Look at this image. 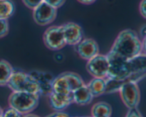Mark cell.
I'll return each instance as SVG.
<instances>
[{
    "label": "cell",
    "instance_id": "cell-1",
    "mask_svg": "<svg viewBox=\"0 0 146 117\" xmlns=\"http://www.w3.org/2000/svg\"><path fill=\"white\" fill-rule=\"evenodd\" d=\"M145 41L141 40L138 34L132 29H125L119 33L111 51L130 59L145 53Z\"/></svg>",
    "mask_w": 146,
    "mask_h": 117
},
{
    "label": "cell",
    "instance_id": "cell-2",
    "mask_svg": "<svg viewBox=\"0 0 146 117\" xmlns=\"http://www.w3.org/2000/svg\"><path fill=\"white\" fill-rule=\"evenodd\" d=\"M39 95L26 92H12L8 99L9 107L23 115L31 113L38 106Z\"/></svg>",
    "mask_w": 146,
    "mask_h": 117
},
{
    "label": "cell",
    "instance_id": "cell-3",
    "mask_svg": "<svg viewBox=\"0 0 146 117\" xmlns=\"http://www.w3.org/2000/svg\"><path fill=\"white\" fill-rule=\"evenodd\" d=\"M7 86L12 92H26L40 95L38 83L29 73L23 71L14 70Z\"/></svg>",
    "mask_w": 146,
    "mask_h": 117
},
{
    "label": "cell",
    "instance_id": "cell-4",
    "mask_svg": "<svg viewBox=\"0 0 146 117\" xmlns=\"http://www.w3.org/2000/svg\"><path fill=\"white\" fill-rule=\"evenodd\" d=\"M106 55L108 61V70L106 78L126 81L127 78L131 75L127 65L128 59L112 51H110Z\"/></svg>",
    "mask_w": 146,
    "mask_h": 117
},
{
    "label": "cell",
    "instance_id": "cell-5",
    "mask_svg": "<svg viewBox=\"0 0 146 117\" xmlns=\"http://www.w3.org/2000/svg\"><path fill=\"white\" fill-rule=\"evenodd\" d=\"M43 40L46 47L54 51H59L66 45L61 26L47 28L43 35Z\"/></svg>",
    "mask_w": 146,
    "mask_h": 117
},
{
    "label": "cell",
    "instance_id": "cell-6",
    "mask_svg": "<svg viewBox=\"0 0 146 117\" xmlns=\"http://www.w3.org/2000/svg\"><path fill=\"white\" fill-rule=\"evenodd\" d=\"M118 92L123 102L128 109L137 108L141 101V92L137 82H125Z\"/></svg>",
    "mask_w": 146,
    "mask_h": 117
},
{
    "label": "cell",
    "instance_id": "cell-7",
    "mask_svg": "<svg viewBox=\"0 0 146 117\" xmlns=\"http://www.w3.org/2000/svg\"><path fill=\"white\" fill-rule=\"evenodd\" d=\"M57 9L42 1L33 9V18L39 26H46L52 23L56 18Z\"/></svg>",
    "mask_w": 146,
    "mask_h": 117
},
{
    "label": "cell",
    "instance_id": "cell-8",
    "mask_svg": "<svg viewBox=\"0 0 146 117\" xmlns=\"http://www.w3.org/2000/svg\"><path fill=\"white\" fill-rule=\"evenodd\" d=\"M86 70L91 75L96 78H106L108 70V61L106 55L98 54L87 60Z\"/></svg>",
    "mask_w": 146,
    "mask_h": 117
},
{
    "label": "cell",
    "instance_id": "cell-9",
    "mask_svg": "<svg viewBox=\"0 0 146 117\" xmlns=\"http://www.w3.org/2000/svg\"><path fill=\"white\" fill-rule=\"evenodd\" d=\"M75 49L78 55L86 60H88L99 54L98 44L92 38H83L75 45Z\"/></svg>",
    "mask_w": 146,
    "mask_h": 117
},
{
    "label": "cell",
    "instance_id": "cell-10",
    "mask_svg": "<svg viewBox=\"0 0 146 117\" xmlns=\"http://www.w3.org/2000/svg\"><path fill=\"white\" fill-rule=\"evenodd\" d=\"M66 45H74L78 43L84 37V31L81 26L74 22H67L61 25Z\"/></svg>",
    "mask_w": 146,
    "mask_h": 117
},
{
    "label": "cell",
    "instance_id": "cell-11",
    "mask_svg": "<svg viewBox=\"0 0 146 117\" xmlns=\"http://www.w3.org/2000/svg\"><path fill=\"white\" fill-rule=\"evenodd\" d=\"M29 74L38 83L40 89V95L48 96L52 92L51 84L54 78L51 74L38 71H33Z\"/></svg>",
    "mask_w": 146,
    "mask_h": 117
},
{
    "label": "cell",
    "instance_id": "cell-12",
    "mask_svg": "<svg viewBox=\"0 0 146 117\" xmlns=\"http://www.w3.org/2000/svg\"><path fill=\"white\" fill-rule=\"evenodd\" d=\"M49 104L51 107L56 112H62L68 108L73 102L71 95H62L52 92L49 95Z\"/></svg>",
    "mask_w": 146,
    "mask_h": 117
},
{
    "label": "cell",
    "instance_id": "cell-13",
    "mask_svg": "<svg viewBox=\"0 0 146 117\" xmlns=\"http://www.w3.org/2000/svg\"><path fill=\"white\" fill-rule=\"evenodd\" d=\"M73 102L80 106H85L89 105L94 99L92 94L86 85L78 88L71 93Z\"/></svg>",
    "mask_w": 146,
    "mask_h": 117
},
{
    "label": "cell",
    "instance_id": "cell-14",
    "mask_svg": "<svg viewBox=\"0 0 146 117\" xmlns=\"http://www.w3.org/2000/svg\"><path fill=\"white\" fill-rule=\"evenodd\" d=\"M52 92L62 95H71L72 93L71 87L68 80L63 73L54 78L51 84Z\"/></svg>",
    "mask_w": 146,
    "mask_h": 117
},
{
    "label": "cell",
    "instance_id": "cell-15",
    "mask_svg": "<svg viewBox=\"0 0 146 117\" xmlns=\"http://www.w3.org/2000/svg\"><path fill=\"white\" fill-rule=\"evenodd\" d=\"M127 65L131 75L139 72H146L145 53H141L133 58L128 59Z\"/></svg>",
    "mask_w": 146,
    "mask_h": 117
},
{
    "label": "cell",
    "instance_id": "cell-16",
    "mask_svg": "<svg viewBox=\"0 0 146 117\" xmlns=\"http://www.w3.org/2000/svg\"><path fill=\"white\" fill-rule=\"evenodd\" d=\"M90 92L94 97H98L104 95L106 92V78H94L86 85Z\"/></svg>",
    "mask_w": 146,
    "mask_h": 117
},
{
    "label": "cell",
    "instance_id": "cell-17",
    "mask_svg": "<svg viewBox=\"0 0 146 117\" xmlns=\"http://www.w3.org/2000/svg\"><path fill=\"white\" fill-rule=\"evenodd\" d=\"M112 108L111 105L105 102H98L91 108L92 117H111Z\"/></svg>",
    "mask_w": 146,
    "mask_h": 117
},
{
    "label": "cell",
    "instance_id": "cell-18",
    "mask_svg": "<svg viewBox=\"0 0 146 117\" xmlns=\"http://www.w3.org/2000/svg\"><path fill=\"white\" fill-rule=\"evenodd\" d=\"M14 69L5 60H0V87L7 86Z\"/></svg>",
    "mask_w": 146,
    "mask_h": 117
},
{
    "label": "cell",
    "instance_id": "cell-19",
    "mask_svg": "<svg viewBox=\"0 0 146 117\" xmlns=\"http://www.w3.org/2000/svg\"><path fill=\"white\" fill-rule=\"evenodd\" d=\"M15 12V4L12 0H0V18L7 20Z\"/></svg>",
    "mask_w": 146,
    "mask_h": 117
},
{
    "label": "cell",
    "instance_id": "cell-20",
    "mask_svg": "<svg viewBox=\"0 0 146 117\" xmlns=\"http://www.w3.org/2000/svg\"><path fill=\"white\" fill-rule=\"evenodd\" d=\"M66 78L68 80V82L70 84V86L71 87L72 92L76 90L78 88L84 86L86 85L85 82H84V80L82 79L81 76L78 74L74 72H63Z\"/></svg>",
    "mask_w": 146,
    "mask_h": 117
},
{
    "label": "cell",
    "instance_id": "cell-21",
    "mask_svg": "<svg viewBox=\"0 0 146 117\" xmlns=\"http://www.w3.org/2000/svg\"><path fill=\"white\" fill-rule=\"evenodd\" d=\"M1 117H24V115L11 107L3 111Z\"/></svg>",
    "mask_w": 146,
    "mask_h": 117
},
{
    "label": "cell",
    "instance_id": "cell-22",
    "mask_svg": "<svg viewBox=\"0 0 146 117\" xmlns=\"http://www.w3.org/2000/svg\"><path fill=\"white\" fill-rule=\"evenodd\" d=\"M9 27L8 21L6 19L0 18V38L6 36L8 34Z\"/></svg>",
    "mask_w": 146,
    "mask_h": 117
},
{
    "label": "cell",
    "instance_id": "cell-23",
    "mask_svg": "<svg viewBox=\"0 0 146 117\" xmlns=\"http://www.w3.org/2000/svg\"><path fill=\"white\" fill-rule=\"evenodd\" d=\"M22 1L28 8L34 9L37 6H38L42 2L43 0H22Z\"/></svg>",
    "mask_w": 146,
    "mask_h": 117
},
{
    "label": "cell",
    "instance_id": "cell-24",
    "mask_svg": "<svg viewBox=\"0 0 146 117\" xmlns=\"http://www.w3.org/2000/svg\"><path fill=\"white\" fill-rule=\"evenodd\" d=\"M43 1L47 3L54 8L58 9L63 6V4L65 3L66 0H43Z\"/></svg>",
    "mask_w": 146,
    "mask_h": 117
},
{
    "label": "cell",
    "instance_id": "cell-25",
    "mask_svg": "<svg viewBox=\"0 0 146 117\" xmlns=\"http://www.w3.org/2000/svg\"><path fill=\"white\" fill-rule=\"evenodd\" d=\"M125 117H142V116L137 108H133V109H129Z\"/></svg>",
    "mask_w": 146,
    "mask_h": 117
},
{
    "label": "cell",
    "instance_id": "cell-26",
    "mask_svg": "<svg viewBox=\"0 0 146 117\" xmlns=\"http://www.w3.org/2000/svg\"><path fill=\"white\" fill-rule=\"evenodd\" d=\"M146 0H141L139 4V11L141 15L144 18H146Z\"/></svg>",
    "mask_w": 146,
    "mask_h": 117
},
{
    "label": "cell",
    "instance_id": "cell-27",
    "mask_svg": "<svg viewBox=\"0 0 146 117\" xmlns=\"http://www.w3.org/2000/svg\"><path fill=\"white\" fill-rule=\"evenodd\" d=\"M46 117H71L68 114L65 113V112H56L54 113L51 114L48 116H46Z\"/></svg>",
    "mask_w": 146,
    "mask_h": 117
},
{
    "label": "cell",
    "instance_id": "cell-28",
    "mask_svg": "<svg viewBox=\"0 0 146 117\" xmlns=\"http://www.w3.org/2000/svg\"><path fill=\"white\" fill-rule=\"evenodd\" d=\"M77 1L83 4H86V5H88V4H93V3H94L96 0H77Z\"/></svg>",
    "mask_w": 146,
    "mask_h": 117
},
{
    "label": "cell",
    "instance_id": "cell-29",
    "mask_svg": "<svg viewBox=\"0 0 146 117\" xmlns=\"http://www.w3.org/2000/svg\"><path fill=\"white\" fill-rule=\"evenodd\" d=\"M140 34H141V37L143 38V40L145 39V35H146V26L145 25L141 28V31H140Z\"/></svg>",
    "mask_w": 146,
    "mask_h": 117
},
{
    "label": "cell",
    "instance_id": "cell-30",
    "mask_svg": "<svg viewBox=\"0 0 146 117\" xmlns=\"http://www.w3.org/2000/svg\"><path fill=\"white\" fill-rule=\"evenodd\" d=\"M24 117H40L38 116H37V115H35V114H26V115H24Z\"/></svg>",
    "mask_w": 146,
    "mask_h": 117
},
{
    "label": "cell",
    "instance_id": "cell-31",
    "mask_svg": "<svg viewBox=\"0 0 146 117\" xmlns=\"http://www.w3.org/2000/svg\"><path fill=\"white\" fill-rule=\"evenodd\" d=\"M2 112H3V109H1V107L0 106V116H1V114H2Z\"/></svg>",
    "mask_w": 146,
    "mask_h": 117
},
{
    "label": "cell",
    "instance_id": "cell-32",
    "mask_svg": "<svg viewBox=\"0 0 146 117\" xmlns=\"http://www.w3.org/2000/svg\"><path fill=\"white\" fill-rule=\"evenodd\" d=\"M73 117H86V116H73Z\"/></svg>",
    "mask_w": 146,
    "mask_h": 117
},
{
    "label": "cell",
    "instance_id": "cell-33",
    "mask_svg": "<svg viewBox=\"0 0 146 117\" xmlns=\"http://www.w3.org/2000/svg\"><path fill=\"white\" fill-rule=\"evenodd\" d=\"M91 117H92V116H91Z\"/></svg>",
    "mask_w": 146,
    "mask_h": 117
}]
</instances>
